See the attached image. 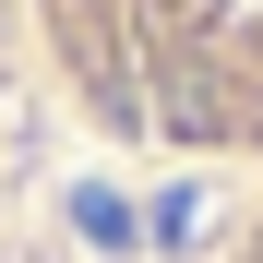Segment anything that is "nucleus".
Wrapping results in <instances>:
<instances>
[{"label":"nucleus","instance_id":"nucleus-1","mask_svg":"<svg viewBox=\"0 0 263 263\" xmlns=\"http://www.w3.org/2000/svg\"><path fill=\"white\" fill-rule=\"evenodd\" d=\"M48 108L144 167H263V0H24Z\"/></svg>","mask_w":263,"mask_h":263}]
</instances>
